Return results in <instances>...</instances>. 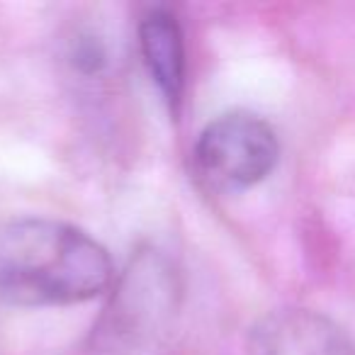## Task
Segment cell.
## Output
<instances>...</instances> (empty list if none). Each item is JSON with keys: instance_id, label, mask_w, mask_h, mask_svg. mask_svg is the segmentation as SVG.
Instances as JSON below:
<instances>
[{"instance_id": "277c9868", "label": "cell", "mask_w": 355, "mask_h": 355, "mask_svg": "<svg viewBox=\"0 0 355 355\" xmlns=\"http://www.w3.org/2000/svg\"><path fill=\"white\" fill-rule=\"evenodd\" d=\"M173 292V280L158 263H148L141 270L134 268L117 295L107 331L127 338L148 334L171 314Z\"/></svg>"}, {"instance_id": "7a4b0ae2", "label": "cell", "mask_w": 355, "mask_h": 355, "mask_svg": "<svg viewBox=\"0 0 355 355\" xmlns=\"http://www.w3.org/2000/svg\"><path fill=\"white\" fill-rule=\"evenodd\" d=\"M280 156L275 129L251 112H227L209 122L195 146V171L217 193H239L272 173Z\"/></svg>"}, {"instance_id": "6da1fadb", "label": "cell", "mask_w": 355, "mask_h": 355, "mask_svg": "<svg viewBox=\"0 0 355 355\" xmlns=\"http://www.w3.org/2000/svg\"><path fill=\"white\" fill-rule=\"evenodd\" d=\"M112 263L85 232L54 219L0 224V300L20 306L78 304L105 292Z\"/></svg>"}, {"instance_id": "5b68a950", "label": "cell", "mask_w": 355, "mask_h": 355, "mask_svg": "<svg viewBox=\"0 0 355 355\" xmlns=\"http://www.w3.org/2000/svg\"><path fill=\"white\" fill-rule=\"evenodd\" d=\"M139 42L158 90L168 103L178 105L185 85V42L175 15L168 10H151L139 25Z\"/></svg>"}, {"instance_id": "3957f363", "label": "cell", "mask_w": 355, "mask_h": 355, "mask_svg": "<svg viewBox=\"0 0 355 355\" xmlns=\"http://www.w3.org/2000/svg\"><path fill=\"white\" fill-rule=\"evenodd\" d=\"M251 355H355L348 336L326 316L285 309L253 329Z\"/></svg>"}, {"instance_id": "8992f818", "label": "cell", "mask_w": 355, "mask_h": 355, "mask_svg": "<svg viewBox=\"0 0 355 355\" xmlns=\"http://www.w3.org/2000/svg\"><path fill=\"white\" fill-rule=\"evenodd\" d=\"M73 64L78 66L80 71H85V73L100 71V66L105 64V51H103V46H100V42L80 40L73 51Z\"/></svg>"}]
</instances>
